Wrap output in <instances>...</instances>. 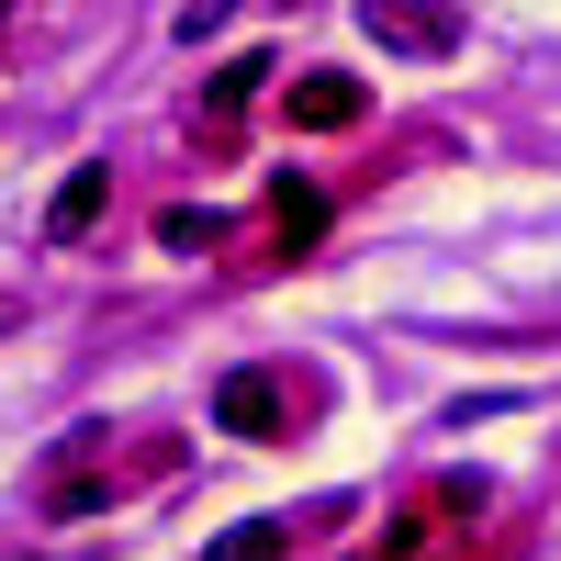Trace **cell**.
I'll list each match as a JSON object with an SVG mask.
<instances>
[{"label": "cell", "mask_w": 561, "mask_h": 561, "mask_svg": "<svg viewBox=\"0 0 561 561\" xmlns=\"http://www.w3.org/2000/svg\"><path fill=\"white\" fill-rule=\"evenodd\" d=\"M370 45H393V57H449L460 45V12H427V0H370Z\"/></svg>", "instance_id": "3"}, {"label": "cell", "mask_w": 561, "mask_h": 561, "mask_svg": "<svg viewBox=\"0 0 561 561\" xmlns=\"http://www.w3.org/2000/svg\"><path fill=\"white\" fill-rule=\"evenodd\" d=\"M158 237H169V248H214V214H192V203H169V214H158Z\"/></svg>", "instance_id": "9"}, {"label": "cell", "mask_w": 561, "mask_h": 561, "mask_svg": "<svg viewBox=\"0 0 561 561\" xmlns=\"http://www.w3.org/2000/svg\"><path fill=\"white\" fill-rule=\"evenodd\" d=\"M214 561H293V528H280V517H259V528H225V539H214Z\"/></svg>", "instance_id": "7"}, {"label": "cell", "mask_w": 561, "mask_h": 561, "mask_svg": "<svg viewBox=\"0 0 561 561\" xmlns=\"http://www.w3.org/2000/svg\"><path fill=\"white\" fill-rule=\"evenodd\" d=\"M280 113H293V135H348V124L370 113V90L337 79V68H304L293 90H280Z\"/></svg>", "instance_id": "2"}, {"label": "cell", "mask_w": 561, "mask_h": 561, "mask_svg": "<svg viewBox=\"0 0 561 561\" xmlns=\"http://www.w3.org/2000/svg\"><path fill=\"white\" fill-rule=\"evenodd\" d=\"M359 561H438V528H427V517H404L393 539H370Z\"/></svg>", "instance_id": "8"}, {"label": "cell", "mask_w": 561, "mask_h": 561, "mask_svg": "<svg viewBox=\"0 0 561 561\" xmlns=\"http://www.w3.org/2000/svg\"><path fill=\"white\" fill-rule=\"evenodd\" d=\"M12 325H23V304H12V293H0V337H12Z\"/></svg>", "instance_id": "10"}, {"label": "cell", "mask_w": 561, "mask_h": 561, "mask_svg": "<svg viewBox=\"0 0 561 561\" xmlns=\"http://www.w3.org/2000/svg\"><path fill=\"white\" fill-rule=\"evenodd\" d=\"M214 427L225 438H293V393H280V370H225V382H214Z\"/></svg>", "instance_id": "1"}, {"label": "cell", "mask_w": 561, "mask_h": 561, "mask_svg": "<svg viewBox=\"0 0 561 561\" xmlns=\"http://www.w3.org/2000/svg\"><path fill=\"white\" fill-rule=\"evenodd\" d=\"M102 203H113V169H68L57 203H45V237H90V225H102Z\"/></svg>", "instance_id": "5"}, {"label": "cell", "mask_w": 561, "mask_h": 561, "mask_svg": "<svg viewBox=\"0 0 561 561\" xmlns=\"http://www.w3.org/2000/svg\"><path fill=\"white\" fill-rule=\"evenodd\" d=\"M259 79H270V57H237V68L203 90V113H192V124H203V147H237V113H248V90H259Z\"/></svg>", "instance_id": "4"}, {"label": "cell", "mask_w": 561, "mask_h": 561, "mask_svg": "<svg viewBox=\"0 0 561 561\" xmlns=\"http://www.w3.org/2000/svg\"><path fill=\"white\" fill-rule=\"evenodd\" d=\"M270 237L280 248H314L325 237V192H314V180H270Z\"/></svg>", "instance_id": "6"}]
</instances>
